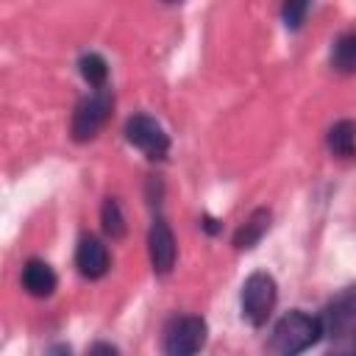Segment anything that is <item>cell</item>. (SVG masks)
<instances>
[{
  "mask_svg": "<svg viewBox=\"0 0 356 356\" xmlns=\"http://www.w3.org/2000/svg\"><path fill=\"white\" fill-rule=\"evenodd\" d=\"M56 284H58V278H56V273H53V267L47 261H42V259H28L25 261V267H22V286H25L28 295L50 298L56 292Z\"/></svg>",
  "mask_w": 356,
  "mask_h": 356,
  "instance_id": "9",
  "label": "cell"
},
{
  "mask_svg": "<svg viewBox=\"0 0 356 356\" xmlns=\"http://www.w3.org/2000/svg\"><path fill=\"white\" fill-rule=\"evenodd\" d=\"M206 320L197 314L172 317L164 328V356H195L206 345Z\"/></svg>",
  "mask_w": 356,
  "mask_h": 356,
  "instance_id": "4",
  "label": "cell"
},
{
  "mask_svg": "<svg viewBox=\"0 0 356 356\" xmlns=\"http://www.w3.org/2000/svg\"><path fill=\"white\" fill-rule=\"evenodd\" d=\"M270 220H273V211H270V209H264V206H261V209H253L250 217L236 228V234H234V248H236V250H250V248H256L259 239L267 234Z\"/></svg>",
  "mask_w": 356,
  "mask_h": 356,
  "instance_id": "10",
  "label": "cell"
},
{
  "mask_svg": "<svg viewBox=\"0 0 356 356\" xmlns=\"http://www.w3.org/2000/svg\"><path fill=\"white\" fill-rule=\"evenodd\" d=\"M114 97L108 89H95L92 95H86L83 100H78L75 111H72V125L70 134L75 142H89L100 134V128L106 125L108 114H111Z\"/></svg>",
  "mask_w": 356,
  "mask_h": 356,
  "instance_id": "3",
  "label": "cell"
},
{
  "mask_svg": "<svg viewBox=\"0 0 356 356\" xmlns=\"http://www.w3.org/2000/svg\"><path fill=\"white\" fill-rule=\"evenodd\" d=\"M147 250H150V264L156 275H167L175 264V234L164 217H156L147 234Z\"/></svg>",
  "mask_w": 356,
  "mask_h": 356,
  "instance_id": "7",
  "label": "cell"
},
{
  "mask_svg": "<svg viewBox=\"0 0 356 356\" xmlns=\"http://www.w3.org/2000/svg\"><path fill=\"white\" fill-rule=\"evenodd\" d=\"M108 264H111V259H108V250H106V245L97 239V236H83L81 242H78V248H75V267H78V273L83 275V278H103L106 273H108Z\"/></svg>",
  "mask_w": 356,
  "mask_h": 356,
  "instance_id": "8",
  "label": "cell"
},
{
  "mask_svg": "<svg viewBox=\"0 0 356 356\" xmlns=\"http://www.w3.org/2000/svg\"><path fill=\"white\" fill-rule=\"evenodd\" d=\"M325 145L334 156L339 159H350L356 156V122L353 120H339L328 128V136H325Z\"/></svg>",
  "mask_w": 356,
  "mask_h": 356,
  "instance_id": "11",
  "label": "cell"
},
{
  "mask_svg": "<svg viewBox=\"0 0 356 356\" xmlns=\"http://www.w3.org/2000/svg\"><path fill=\"white\" fill-rule=\"evenodd\" d=\"M331 67L337 72H356V31L342 33L331 44Z\"/></svg>",
  "mask_w": 356,
  "mask_h": 356,
  "instance_id": "12",
  "label": "cell"
},
{
  "mask_svg": "<svg viewBox=\"0 0 356 356\" xmlns=\"http://www.w3.org/2000/svg\"><path fill=\"white\" fill-rule=\"evenodd\" d=\"M47 356H72V350H70L67 342H56V345L47 348Z\"/></svg>",
  "mask_w": 356,
  "mask_h": 356,
  "instance_id": "18",
  "label": "cell"
},
{
  "mask_svg": "<svg viewBox=\"0 0 356 356\" xmlns=\"http://www.w3.org/2000/svg\"><path fill=\"white\" fill-rule=\"evenodd\" d=\"M353 320H356V284H350V286H345L342 292H337V295L325 303V309H323V314H320L323 334H325L328 339H339V337L345 334V328H348Z\"/></svg>",
  "mask_w": 356,
  "mask_h": 356,
  "instance_id": "6",
  "label": "cell"
},
{
  "mask_svg": "<svg viewBox=\"0 0 356 356\" xmlns=\"http://www.w3.org/2000/svg\"><path fill=\"white\" fill-rule=\"evenodd\" d=\"M78 72H81V78H83L89 86H95V89H106V81H108V64H106V58H103L100 53H83V56L78 58Z\"/></svg>",
  "mask_w": 356,
  "mask_h": 356,
  "instance_id": "13",
  "label": "cell"
},
{
  "mask_svg": "<svg viewBox=\"0 0 356 356\" xmlns=\"http://www.w3.org/2000/svg\"><path fill=\"white\" fill-rule=\"evenodd\" d=\"M200 225H203V228H206L209 234H217V231H220V222H217L214 217H209V214H206V217L200 220Z\"/></svg>",
  "mask_w": 356,
  "mask_h": 356,
  "instance_id": "19",
  "label": "cell"
},
{
  "mask_svg": "<svg viewBox=\"0 0 356 356\" xmlns=\"http://www.w3.org/2000/svg\"><path fill=\"white\" fill-rule=\"evenodd\" d=\"M323 323L320 314H306L300 309L286 312L275 325L273 334L264 345L267 356H300L303 350H309L312 345H317L323 339Z\"/></svg>",
  "mask_w": 356,
  "mask_h": 356,
  "instance_id": "1",
  "label": "cell"
},
{
  "mask_svg": "<svg viewBox=\"0 0 356 356\" xmlns=\"http://www.w3.org/2000/svg\"><path fill=\"white\" fill-rule=\"evenodd\" d=\"M306 14H309V3H306V0H295V3H284V8H281V17H284V25H286L289 31H298V28L303 25V19H306Z\"/></svg>",
  "mask_w": 356,
  "mask_h": 356,
  "instance_id": "15",
  "label": "cell"
},
{
  "mask_svg": "<svg viewBox=\"0 0 356 356\" xmlns=\"http://www.w3.org/2000/svg\"><path fill=\"white\" fill-rule=\"evenodd\" d=\"M125 139L139 147L147 159H164L170 153V136L164 134V128L147 117V114H134L125 122Z\"/></svg>",
  "mask_w": 356,
  "mask_h": 356,
  "instance_id": "5",
  "label": "cell"
},
{
  "mask_svg": "<svg viewBox=\"0 0 356 356\" xmlns=\"http://www.w3.org/2000/svg\"><path fill=\"white\" fill-rule=\"evenodd\" d=\"M337 345L331 348L328 356H356V320L345 328V334L339 339H334Z\"/></svg>",
  "mask_w": 356,
  "mask_h": 356,
  "instance_id": "16",
  "label": "cell"
},
{
  "mask_svg": "<svg viewBox=\"0 0 356 356\" xmlns=\"http://www.w3.org/2000/svg\"><path fill=\"white\" fill-rule=\"evenodd\" d=\"M100 220H103V231L111 239H122L125 236V217H122V209H120L117 197H106L103 211H100Z\"/></svg>",
  "mask_w": 356,
  "mask_h": 356,
  "instance_id": "14",
  "label": "cell"
},
{
  "mask_svg": "<svg viewBox=\"0 0 356 356\" xmlns=\"http://www.w3.org/2000/svg\"><path fill=\"white\" fill-rule=\"evenodd\" d=\"M275 300H278V286L270 273L259 270L245 278L242 292H239V309L250 325H264L275 309Z\"/></svg>",
  "mask_w": 356,
  "mask_h": 356,
  "instance_id": "2",
  "label": "cell"
},
{
  "mask_svg": "<svg viewBox=\"0 0 356 356\" xmlns=\"http://www.w3.org/2000/svg\"><path fill=\"white\" fill-rule=\"evenodd\" d=\"M89 356H120V350L111 342H95L89 348Z\"/></svg>",
  "mask_w": 356,
  "mask_h": 356,
  "instance_id": "17",
  "label": "cell"
}]
</instances>
